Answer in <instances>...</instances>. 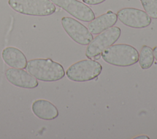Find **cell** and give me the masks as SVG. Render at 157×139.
Returning a JSON list of instances; mask_svg holds the SVG:
<instances>
[{
	"instance_id": "6da1fadb",
	"label": "cell",
	"mask_w": 157,
	"mask_h": 139,
	"mask_svg": "<svg viewBox=\"0 0 157 139\" xmlns=\"http://www.w3.org/2000/svg\"><path fill=\"white\" fill-rule=\"evenodd\" d=\"M27 72L36 79L44 82H53L65 75L63 66L49 58L33 59L27 62Z\"/></svg>"
},
{
	"instance_id": "7a4b0ae2",
	"label": "cell",
	"mask_w": 157,
	"mask_h": 139,
	"mask_svg": "<svg viewBox=\"0 0 157 139\" xmlns=\"http://www.w3.org/2000/svg\"><path fill=\"white\" fill-rule=\"evenodd\" d=\"M107 63L118 67H129L138 62L139 52L134 47L124 43L112 45L101 53Z\"/></svg>"
},
{
	"instance_id": "3957f363",
	"label": "cell",
	"mask_w": 157,
	"mask_h": 139,
	"mask_svg": "<svg viewBox=\"0 0 157 139\" xmlns=\"http://www.w3.org/2000/svg\"><path fill=\"white\" fill-rule=\"evenodd\" d=\"M8 4L15 12L26 15L45 17L56 11L50 0H9Z\"/></svg>"
},
{
	"instance_id": "277c9868",
	"label": "cell",
	"mask_w": 157,
	"mask_h": 139,
	"mask_svg": "<svg viewBox=\"0 0 157 139\" xmlns=\"http://www.w3.org/2000/svg\"><path fill=\"white\" fill-rule=\"evenodd\" d=\"M102 70V65L91 59L79 61L71 66L66 70V76L75 82H85L98 77Z\"/></svg>"
},
{
	"instance_id": "5b68a950",
	"label": "cell",
	"mask_w": 157,
	"mask_h": 139,
	"mask_svg": "<svg viewBox=\"0 0 157 139\" xmlns=\"http://www.w3.org/2000/svg\"><path fill=\"white\" fill-rule=\"evenodd\" d=\"M121 29L118 26H112L96 36L88 45L85 56L88 59L101 56L102 51L113 45L121 36Z\"/></svg>"
},
{
	"instance_id": "8992f818",
	"label": "cell",
	"mask_w": 157,
	"mask_h": 139,
	"mask_svg": "<svg viewBox=\"0 0 157 139\" xmlns=\"http://www.w3.org/2000/svg\"><path fill=\"white\" fill-rule=\"evenodd\" d=\"M61 25L67 34L76 43L82 45H88L93 39L89 29L77 20L64 17L61 18Z\"/></svg>"
},
{
	"instance_id": "52a82bcc",
	"label": "cell",
	"mask_w": 157,
	"mask_h": 139,
	"mask_svg": "<svg viewBox=\"0 0 157 139\" xmlns=\"http://www.w3.org/2000/svg\"><path fill=\"white\" fill-rule=\"evenodd\" d=\"M117 15L123 24L132 28H145L151 23V18L145 11L136 8H123Z\"/></svg>"
},
{
	"instance_id": "ba28073f",
	"label": "cell",
	"mask_w": 157,
	"mask_h": 139,
	"mask_svg": "<svg viewBox=\"0 0 157 139\" xmlns=\"http://www.w3.org/2000/svg\"><path fill=\"white\" fill-rule=\"evenodd\" d=\"M55 5L64 10L75 18L90 22L95 18L93 10L86 4L78 0H50Z\"/></svg>"
},
{
	"instance_id": "9c48e42d",
	"label": "cell",
	"mask_w": 157,
	"mask_h": 139,
	"mask_svg": "<svg viewBox=\"0 0 157 139\" xmlns=\"http://www.w3.org/2000/svg\"><path fill=\"white\" fill-rule=\"evenodd\" d=\"M5 76L12 85L25 89H34L39 85L37 80L23 69L9 68L6 70Z\"/></svg>"
},
{
	"instance_id": "30bf717a",
	"label": "cell",
	"mask_w": 157,
	"mask_h": 139,
	"mask_svg": "<svg viewBox=\"0 0 157 139\" xmlns=\"http://www.w3.org/2000/svg\"><path fill=\"white\" fill-rule=\"evenodd\" d=\"M31 110L36 116L42 120H53L59 115L56 107L50 101L45 99L34 100L32 103Z\"/></svg>"
},
{
	"instance_id": "8fae6325",
	"label": "cell",
	"mask_w": 157,
	"mask_h": 139,
	"mask_svg": "<svg viewBox=\"0 0 157 139\" xmlns=\"http://www.w3.org/2000/svg\"><path fill=\"white\" fill-rule=\"evenodd\" d=\"M117 20V15L112 11L109 10L90 21L88 24V29L92 34H99L113 26Z\"/></svg>"
},
{
	"instance_id": "7c38bea8",
	"label": "cell",
	"mask_w": 157,
	"mask_h": 139,
	"mask_svg": "<svg viewBox=\"0 0 157 139\" xmlns=\"http://www.w3.org/2000/svg\"><path fill=\"white\" fill-rule=\"evenodd\" d=\"M1 56L4 62L11 67L17 69H26V67L28 61L26 56L16 47H6L2 50Z\"/></svg>"
},
{
	"instance_id": "4fadbf2b",
	"label": "cell",
	"mask_w": 157,
	"mask_h": 139,
	"mask_svg": "<svg viewBox=\"0 0 157 139\" xmlns=\"http://www.w3.org/2000/svg\"><path fill=\"white\" fill-rule=\"evenodd\" d=\"M155 61L153 49L147 45H144L139 54V64L142 69H148L151 67Z\"/></svg>"
},
{
	"instance_id": "5bb4252c",
	"label": "cell",
	"mask_w": 157,
	"mask_h": 139,
	"mask_svg": "<svg viewBox=\"0 0 157 139\" xmlns=\"http://www.w3.org/2000/svg\"><path fill=\"white\" fill-rule=\"evenodd\" d=\"M145 12L153 19H157V0H140Z\"/></svg>"
},
{
	"instance_id": "9a60e30c",
	"label": "cell",
	"mask_w": 157,
	"mask_h": 139,
	"mask_svg": "<svg viewBox=\"0 0 157 139\" xmlns=\"http://www.w3.org/2000/svg\"><path fill=\"white\" fill-rule=\"evenodd\" d=\"M106 0H82L83 3L88 5H92V6L98 5L99 4L104 2Z\"/></svg>"
},
{
	"instance_id": "2e32d148",
	"label": "cell",
	"mask_w": 157,
	"mask_h": 139,
	"mask_svg": "<svg viewBox=\"0 0 157 139\" xmlns=\"http://www.w3.org/2000/svg\"><path fill=\"white\" fill-rule=\"evenodd\" d=\"M153 54H154L155 59L156 60V61H157V46L154 47V48L153 49Z\"/></svg>"
},
{
	"instance_id": "e0dca14e",
	"label": "cell",
	"mask_w": 157,
	"mask_h": 139,
	"mask_svg": "<svg viewBox=\"0 0 157 139\" xmlns=\"http://www.w3.org/2000/svg\"><path fill=\"white\" fill-rule=\"evenodd\" d=\"M134 138H139V139H140V138H143V139H149V137H148L147 135H139V136H137V137H135Z\"/></svg>"
}]
</instances>
